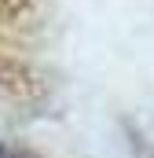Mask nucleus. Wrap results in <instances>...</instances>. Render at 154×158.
<instances>
[{
	"label": "nucleus",
	"instance_id": "1",
	"mask_svg": "<svg viewBox=\"0 0 154 158\" xmlns=\"http://www.w3.org/2000/svg\"><path fill=\"white\" fill-rule=\"evenodd\" d=\"M0 158H37V155H26V151H0Z\"/></svg>",
	"mask_w": 154,
	"mask_h": 158
}]
</instances>
